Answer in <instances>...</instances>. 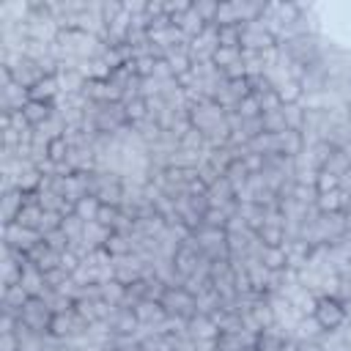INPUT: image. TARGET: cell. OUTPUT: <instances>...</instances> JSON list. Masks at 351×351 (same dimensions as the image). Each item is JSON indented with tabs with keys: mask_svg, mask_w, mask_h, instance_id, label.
<instances>
[{
	"mask_svg": "<svg viewBox=\"0 0 351 351\" xmlns=\"http://www.w3.org/2000/svg\"><path fill=\"white\" fill-rule=\"evenodd\" d=\"M261 121H263V132H269V134H280L288 129V123L282 118V107L271 110V112H261Z\"/></svg>",
	"mask_w": 351,
	"mask_h": 351,
	"instance_id": "29",
	"label": "cell"
},
{
	"mask_svg": "<svg viewBox=\"0 0 351 351\" xmlns=\"http://www.w3.org/2000/svg\"><path fill=\"white\" fill-rule=\"evenodd\" d=\"M44 241H47V247H49V250H55V252H60V255H63V252L69 250V241H71V239L58 228V230L44 233Z\"/></svg>",
	"mask_w": 351,
	"mask_h": 351,
	"instance_id": "37",
	"label": "cell"
},
{
	"mask_svg": "<svg viewBox=\"0 0 351 351\" xmlns=\"http://www.w3.org/2000/svg\"><path fill=\"white\" fill-rule=\"evenodd\" d=\"M219 47L228 49H241V25H217Z\"/></svg>",
	"mask_w": 351,
	"mask_h": 351,
	"instance_id": "22",
	"label": "cell"
},
{
	"mask_svg": "<svg viewBox=\"0 0 351 351\" xmlns=\"http://www.w3.org/2000/svg\"><path fill=\"white\" fill-rule=\"evenodd\" d=\"M19 285L27 291V296H44V291H47L44 271L36 263H25L22 266V277H19Z\"/></svg>",
	"mask_w": 351,
	"mask_h": 351,
	"instance_id": "9",
	"label": "cell"
},
{
	"mask_svg": "<svg viewBox=\"0 0 351 351\" xmlns=\"http://www.w3.org/2000/svg\"><path fill=\"white\" fill-rule=\"evenodd\" d=\"M74 313L90 326V324H99V313H96V302H88V299H77L74 302Z\"/></svg>",
	"mask_w": 351,
	"mask_h": 351,
	"instance_id": "33",
	"label": "cell"
},
{
	"mask_svg": "<svg viewBox=\"0 0 351 351\" xmlns=\"http://www.w3.org/2000/svg\"><path fill=\"white\" fill-rule=\"evenodd\" d=\"M41 217H44V208L38 206V203H25L22 206V211L16 214V225H22V228H30V230H38V225H41Z\"/></svg>",
	"mask_w": 351,
	"mask_h": 351,
	"instance_id": "21",
	"label": "cell"
},
{
	"mask_svg": "<svg viewBox=\"0 0 351 351\" xmlns=\"http://www.w3.org/2000/svg\"><path fill=\"white\" fill-rule=\"evenodd\" d=\"M252 346H255V335H250V332H219V337H217L219 351H244Z\"/></svg>",
	"mask_w": 351,
	"mask_h": 351,
	"instance_id": "13",
	"label": "cell"
},
{
	"mask_svg": "<svg viewBox=\"0 0 351 351\" xmlns=\"http://www.w3.org/2000/svg\"><path fill=\"white\" fill-rule=\"evenodd\" d=\"M186 329H189L192 340H217L219 337V329L208 315H192L186 321Z\"/></svg>",
	"mask_w": 351,
	"mask_h": 351,
	"instance_id": "12",
	"label": "cell"
},
{
	"mask_svg": "<svg viewBox=\"0 0 351 351\" xmlns=\"http://www.w3.org/2000/svg\"><path fill=\"white\" fill-rule=\"evenodd\" d=\"M291 197H293L299 206H315V200H318V189H315L313 184H296Z\"/></svg>",
	"mask_w": 351,
	"mask_h": 351,
	"instance_id": "31",
	"label": "cell"
},
{
	"mask_svg": "<svg viewBox=\"0 0 351 351\" xmlns=\"http://www.w3.org/2000/svg\"><path fill=\"white\" fill-rule=\"evenodd\" d=\"M211 351H219V348H217V346H214V348H211Z\"/></svg>",
	"mask_w": 351,
	"mask_h": 351,
	"instance_id": "47",
	"label": "cell"
},
{
	"mask_svg": "<svg viewBox=\"0 0 351 351\" xmlns=\"http://www.w3.org/2000/svg\"><path fill=\"white\" fill-rule=\"evenodd\" d=\"M41 299L47 302V307L52 310V315H58V313H69V310H74V299H69V296H63V293H58V291H52V288H47Z\"/></svg>",
	"mask_w": 351,
	"mask_h": 351,
	"instance_id": "23",
	"label": "cell"
},
{
	"mask_svg": "<svg viewBox=\"0 0 351 351\" xmlns=\"http://www.w3.org/2000/svg\"><path fill=\"white\" fill-rule=\"evenodd\" d=\"M258 236H261V241H263L266 247H282V241H285L282 225H274V222H266V225L258 230Z\"/></svg>",
	"mask_w": 351,
	"mask_h": 351,
	"instance_id": "27",
	"label": "cell"
},
{
	"mask_svg": "<svg viewBox=\"0 0 351 351\" xmlns=\"http://www.w3.org/2000/svg\"><path fill=\"white\" fill-rule=\"evenodd\" d=\"M80 263H82V261H80V258H77L74 252H69V250H66V252L60 255V269H63V271H69V274H74Z\"/></svg>",
	"mask_w": 351,
	"mask_h": 351,
	"instance_id": "41",
	"label": "cell"
},
{
	"mask_svg": "<svg viewBox=\"0 0 351 351\" xmlns=\"http://www.w3.org/2000/svg\"><path fill=\"white\" fill-rule=\"evenodd\" d=\"M192 236H195L200 252L208 261H225V258H230V252H228V230L225 228H206L203 225Z\"/></svg>",
	"mask_w": 351,
	"mask_h": 351,
	"instance_id": "3",
	"label": "cell"
},
{
	"mask_svg": "<svg viewBox=\"0 0 351 351\" xmlns=\"http://www.w3.org/2000/svg\"><path fill=\"white\" fill-rule=\"evenodd\" d=\"M282 118H285L288 129L302 132L304 129V107H302V101L299 104H282Z\"/></svg>",
	"mask_w": 351,
	"mask_h": 351,
	"instance_id": "28",
	"label": "cell"
},
{
	"mask_svg": "<svg viewBox=\"0 0 351 351\" xmlns=\"http://www.w3.org/2000/svg\"><path fill=\"white\" fill-rule=\"evenodd\" d=\"M25 206V192L22 189H11V192H3V222H14L16 214L22 211Z\"/></svg>",
	"mask_w": 351,
	"mask_h": 351,
	"instance_id": "18",
	"label": "cell"
},
{
	"mask_svg": "<svg viewBox=\"0 0 351 351\" xmlns=\"http://www.w3.org/2000/svg\"><path fill=\"white\" fill-rule=\"evenodd\" d=\"M189 123L197 132L208 134V132H214V129H219V126L228 123V110L219 107L214 99H203L197 104H189Z\"/></svg>",
	"mask_w": 351,
	"mask_h": 351,
	"instance_id": "1",
	"label": "cell"
},
{
	"mask_svg": "<svg viewBox=\"0 0 351 351\" xmlns=\"http://www.w3.org/2000/svg\"><path fill=\"white\" fill-rule=\"evenodd\" d=\"M250 170H247V165H244V159H233L230 165H228V170H225V178H228V184L233 186V192L239 195V192H244V186H247V181H250Z\"/></svg>",
	"mask_w": 351,
	"mask_h": 351,
	"instance_id": "16",
	"label": "cell"
},
{
	"mask_svg": "<svg viewBox=\"0 0 351 351\" xmlns=\"http://www.w3.org/2000/svg\"><path fill=\"white\" fill-rule=\"evenodd\" d=\"M236 112H239L241 118H261V104H258V99H255V96H247V99H241V101H239Z\"/></svg>",
	"mask_w": 351,
	"mask_h": 351,
	"instance_id": "38",
	"label": "cell"
},
{
	"mask_svg": "<svg viewBox=\"0 0 351 351\" xmlns=\"http://www.w3.org/2000/svg\"><path fill=\"white\" fill-rule=\"evenodd\" d=\"M285 340H288V332H282L277 324L266 326L255 335V351H280Z\"/></svg>",
	"mask_w": 351,
	"mask_h": 351,
	"instance_id": "10",
	"label": "cell"
},
{
	"mask_svg": "<svg viewBox=\"0 0 351 351\" xmlns=\"http://www.w3.org/2000/svg\"><path fill=\"white\" fill-rule=\"evenodd\" d=\"M101 250H107L112 258H121V255L134 252V241H132V236H123V233H115V230H112Z\"/></svg>",
	"mask_w": 351,
	"mask_h": 351,
	"instance_id": "19",
	"label": "cell"
},
{
	"mask_svg": "<svg viewBox=\"0 0 351 351\" xmlns=\"http://www.w3.org/2000/svg\"><path fill=\"white\" fill-rule=\"evenodd\" d=\"M41 239H44V236H41L38 230L22 228V225H16V222H8V225L3 228V244H5V247H14V250H19V252H25V255H27Z\"/></svg>",
	"mask_w": 351,
	"mask_h": 351,
	"instance_id": "6",
	"label": "cell"
},
{
	"mask_svg": "<svg viewBox=\"0 0 351 351\" xmlns=\"http://www.w3.org/2000/svg\"><path fill=\"white\" fill-rule=\"evenodd\" d=\"M203 225H206V228H225V225H228V214H225L222 208H208V211L203 214Z\"/></svg>",
	"mask_w": 351,
	"mask_h": 351,
	"instance_id": "39",
	"label": "cell"
},
{
	"mask_svg": "<svg viewBox=\"0 0 351 351\" xmlns=\"http://www.w3.org/2000/svg\"><path fill=\"white\" fill-rule=\"evenodd\" d=\"M19 321H22L25 326H30L33 332H38V335H49L52 310L47 307V302H44L41 296H30L27 304L22 307V313H19Z\"/></svg>",
	"mask_w": 351,
	"mask_h": 351,
	"instance_id": "4",
	"label": "cell"
},
{
	"mask_svg": "<svg viewBox=\"0 0 351 351\" xmlns=\"http://www.w3.org/2000/svg\"><path fill=\"white\" fill-rule=\"evenodd\" d=\"M274 88H277V96L282 104H299L304 96L299 80H280V82H274Z\"/></svg>",
	"mask_w": 351,
	"mask_h": 351,
	"instance_id": "20",
	"label": "cell"
},
{
	"mask_svg": "<svg viewBox=\"0 0 351 351\" xmlns=\"http://www.w3.org/2000/svg\"><path fill=\"white\" fill-rule=\"evenodd\" d=\"M60 230H63L69 239H80V236H82V230H85V222H82L77 214H69V217H63V219H60Z\"/></svg>",
	"mask_w": 351,
	"mask_h": 351,
	"instance_id": "36",
	"label": "cell"
},
{
	"mask_svg": "<svg viewBox=\"0 0 351 351\" xmlns=\"http://www.w3.org/2000/svg\"><path fill=\"white\" fill-rule=\"evenodd\" d=\"M118 214H121V208H115V206H101V208H99V214H96V222L112 230V225H115Z\"/></svg>",
	"mask_w": 351,
	"mask_h": 351,
	"instance_id": "40",
	"label": "cell"
},
{
	"mask_svg": "<svg viewBox=\"0 0 351 351\" xmlns=\"http://www.w3.org/2000/svg\"><path fill=\"white\" fill-rule=\"evenodd\" d=\"M134 313H137V318H140V326H151V329H156V326L167 318L165 310H162V304H159V302H148V299L137 302V304H134Z\"/></svg>",
	"mask_w": 351,
	"mask_h": 351,
	"instance_id": "11",
	"label": "cell"
},
{
	"mask_svg": "<svg viewBox=\"0 0 351 351\" xmlns=\"http://www.w3.org/2000/svg\"><path fill=\"white\" fill-rule=\"evenodd\" d=\"M244 351H255V346H252V348H244Z\"/></svg>",
	"mask_w": 351,
	"mask_h": 351,
	"instance_id": "46",
	"label": "cell"
},
{
	"mask_svg": "<svg viewBox=\"0 0 351 351\" xmlns=\"http://www.w3.org/2000/svg\"><path fill=\"white\" fill-rule=\"evenodd\" d=\"M192 11H195L206 25H217L219 3H214V0H197V3H192Z\"/></svg>",
	"mask_w": 351,
	"mask_h": 351,
	"instance_id": "30",
	"label": "cell"
},
{
	"mask_svg": "<svg viewBox=\"0 0 351 351\" xmlns=\"http://www.w3.org/2000/svg\"><path fill=\"white\" fill-rule=\"evenodd\" d=\"M313 318L321 324L324 332H335V329H340V326L346 324L340 299H335V296H318L315 310H313Z\"/></svg>",
	"mask_w": 351,
	"mask_h": 351,
	"instance_id": "5",
	"label": "cell"
},
{
	"mask_svg": "<svg viewBox=\"0 0 351 351\" xmlns=\"http://www.w3.org/2000/svg\"><path fill=\"white\" fill-rule=\"evenodd\" d=\"M99 293H101V299L107 302V304H112V307H121L123 304V299H126V285L121 282V280H104V282H99Z\"/></svg>",
	"mask_w": 351,
	"mask_h": 351,
	"instance_id": "17",
	"label": "cell"
},
{
	"mask_svg": "<svg viewBox=\"0 0 351 351\" xmlns=\"http://www.w3.org/2000/svg\"><path fill=\"white\" fill-rule=\"evenodd\" d=\"M99 208H101V203H99L93 195H88V197H82V200L74 203V214H77L82 222H93L96 214H99Z\"/></svg>",
	"mask_w": 351,
	"mask_h": 351,
	"instance_id": "25",
	"label": "cell"
},
{
	"mask_svg": "<svg viewBox=\"0 0 351 351\" xmlns=\"http://www.w3.org/2000/svg\"><path fill=\"white\" fill-rule=\"evenodd\" d=\"M315 189H318V195L335 192V189H340V178L332 176V173H326V170H318L315 173Z\"/></svg>",
	"mask_w": 351,
	"mask_h": 351,
	"instance_id": "35",
	"label": "cell"
},
{
	"mask_svg": "<svg viewBox=\"0 0 351 351\" xmlns=\"http://www.w3.org/2000/svg\"><path fill=\"white\" fill-rule=\"evenodd\" d=\"M162 310L167 318H184L189 321L192 315H197V299L184 288V285H170L165 291V296L159 299Z\"/></svg>",
	"mask_w": 351,
	"mask_h": 351,
	"instance_id": "2",
	"label": "cell"
},
{
	"mask_svg": "<svg viewBox=\"0 0 351 351\" xmlns=\"http://www.w3.org/2000/svg\"><path fill=\"white\" fill-rule=\"evenodd\" d=\"M280 351H299V343H296V340H285Z\"/></svg>",
	"mask_w": 351,
	"mask_h": 351,
	"instance_id": "45",
	"label": "cell"
},
{
	"mask_svg": "<svg viewBox=\"0 0 351 351\" xmlns=\"http://www.w3.org/2000/svg\"><path fill=\"white\" fill-rule=\"evenodd\" d=\"M0 351H19L16 335H0Z\"/></svg>",
	"mask_w": 351,
	"mask_h": 351,
	"instance_id": "43",
	"label": "cell"
},
{
	"mask_svg": "<svg viewBox=\"0 0 351 351\" xmlns=\"http://www.w3.org/2000/svg\"><path fill=\"white\" fill-rule=\"evenodd\" d=\"M321 170H326V173L343 178V176L351 170V156H348L343 148H332V154L326 156V162L321 165Z\"/></svg>",
	"mask_w": 351,
	"mask_h": 351,
	"instance_id": "15",
	"label": "cell"
},
{
	"mask_svg": "<svg viewBox=\"0 0 351 351\" xmlns=\"http://www.w3.org/2000/svg\"><path fill=\"white\" fill-rule=\"evenodd\" d=\"M261 261H263V266H266L269 271H280V269H285V263H288V252H285L282 247H266L263 255H261Z\"/></svg>",
	"mask_w": 351,
	"mask_h": 351,
	"instance_id": "24",
	"label": "cell"
},
{
	"mask_svg": "<svg viewBox=\"0 0 351 351\" xmlns=\"http://www.w3.org/2000/svg\"><path fill=\"white\" fill-rule=\"evenodd\" d=\"M340 304H343V315H346V324H351V296H348V299H340Z\"/></svg>",
	"mask_w": 351,
	"mask_h": 351,
	"instance_id": "44",
	"label": "cell"
},
{
	"mask_svg": "<svg viewBox=\"0 0 351 351\" xmlns=\"http://www.w3.org/2000/svg\"><path fill=\"white\" fill-rule=\"evenodd\" d=\"M55 104H49V101H36V99H30L25 107H22V115H25V121L33 126V129H38V126H44L52 115H55Z\"/></svg>",
	"mask_w": 351,
	"mask_h": 351,
	"instance_id": "8",
	"label": "cell"
},
{
	"mask_svg": "<svg viewBox=\"0 0 351 351\" xmlns=\"http://www.w3.org/2000/svg\"><path fill=\"white\" fill-rule=\"evenodd\" d=\"M263 162H266V159H263L261 154H252V151L244 156V165H247L250 173H263Z\"/></svg>",
	"mask_w": 351,
	"mask_h": 351,
	"instance_id": "42",
	"label": "cell"
},
{
	"mask_svg": "<svg viewBox=\"0 0 351 351\" xmlns=\"http://www.w3.org/2000/svg\"><path fill=\"white\" fill-rule=\"evenodd\" d=\"M107 326L112 329V335H134L140 329V318L134 313V307H115L112 318L107 321Z\"/></svg>",
	"mask_w": 351,
	"mask_h": 351,
	"instance_id": "7",
	"label": "cell"
},
{
	"mask_svg": "<svg viewBox=\"0 0 351 351\" xmlns=\"http://www.w3.org/2000/svg\"><path fill=\"white\" fill-rule=\"evenodd\" d=\"M181 148H186V151H206V137H203V132H197L195 126H192L189 132H184Z\"/></svg>",
	"mask_w": 351,
	"mask_h": 351,
	"instance_id": "34",
	"label": "cell"
},
{
	"mask_svg": "<svg viewBox=\"0 0 351 351\" xmlns=\"http://www.w3.org/2000/svg\"><path fill=\"white\" fill-rule=\"evenodd\" d=\"M58 93H60L58 77H41L33 88H27V96H30V99H36V101H49V104H55Z\"/></svg>",
	"mask_w": 351,
	"mask_h": 351,
	"instance_id": "14",
	"label": "cell"
},
{
	"mask_svg": "<svg viewBox=\"0 0 351 351\" xmlns=\"http://www.w3.org/2000/svg\"><path fill=\"white\" fill-rule=\"evenodd\" d=\"M123 107H126V118H129V123H132V126L148 118V104H145V96L129 99V101H123Z\"/></svg>",
	"mask_w": 351,
	"mask_h": 351,
	"instance_id": "26",
	"label": "cell"
},
{
	"mask_svg": "<svg viewBox=\"0 0 351 351\" xmlns=\"http://www.w3.org/2000/svg\"><path fill=\"white\" fill-rule=\"evenodd\" d=\"M69 151H71L69 140H66L63 134H60V137H55V140L49 143V162H55V165L66 162V159H69Z\"/></svg>",
	"mask_w": 351,
	"mask_h": 351,
	"instance_id": "32",
	"label": "cell"
}]
</instances>
